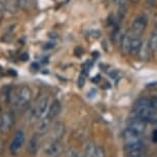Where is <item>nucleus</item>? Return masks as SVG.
Segmentation results:
<instances>
[{
    "instance_id": "f257e3e1",
    "label": "nucleus",
    "mask_w": 157,
    "mask_h": 157,
    "mask_svg": "<svg viewBox=\"0 0 157 157\" xmlns=\"http://www.w3.org/2000/svg\"><path fill=\"white\" fill-rule=\"evenodd\" d=\"M135 113L138 117L144 120H156L157 110L153 107L151 100L147 98H141L135 104Z\"/></svg>"
},
{
    "instance_id": "f03ea898",
    "label": "nucleus",
    "mask_w": 157,
    "mask_h": 157,
    "mask_svg": "<svg viewBox=\"0 0 157 157\" xmlns=\"http://www.w3.org/2000/svg\"><path fill=\"white\" fill-rule=\"evenodd\" d=\"M48 109H49V99L47 97H44L39 101V103H38L36 107L32 110L30 119H32V121H37L42 119L43 117H45L47 115Z\"/></svg>"
},
{
    "instance_id": "7ed1b4c3",
    "label": "nucleus",
    "mask_w": 157,
    "mask_h": 157,
    "mask_svg": "<svg viewBox=\"0 0 157 157\" xmlns=\"http://www.w3.org/2000/svg\"><path fill=\"white\" fill-rule=\"evenodd\" d=\"M32 98V91L28 86H23L21 87L19 93L17 94V100H16V106L20 110H25L28 108L29 104H30Z\"/></svg>"
},
{
    "instance_id": "20e7f679",
    "label": "nucleus",
    "mask_w": 157,
    "mask_h": 157,
    "mask_svg": "<svg viewBox=\"0 0 157 157\" xmlns=\"http://www.w3.org/2000/svg\"><path fill=\"white\" fill-rule=\"evenodd\" d=\"M14 124V116L13 113L10 111L2 114L0 117V134H8Z\"/></svg>"
},
{
    "instance_id": "39448f33",
    "label": "nucleus",
    "mask_w": 157,
    "mask_h": 157,
    "mask_svg": "<svg viewBox=\"0 0 157 157\" xmlns=\"http://www.w3.org/2000/svg\"><path fill=\"white\" fill-rule=\"evenodd\" d=\"M147 24H148V19H147L146 16H144V14L139 16L137 19L134 21V23H132V31H130V33H132V35L141 36V35L145 32V30H146Z\"/></svg>"
},
{
    "instance_id": "423d86ee",
    "label": "nucleus",
    "mask_w": 157,
    "mask_h": 157,
    "mask_svg": "<svg viewBox=\"0 0 157 157\" xmlns=\"http://www.w3.org/2000/svg\"><path fill=\"white\" fill-rule=\"evenodd\" d=\"M24 142H25V134H24V132H22V130H17L16 135H14V138L10 147L11 154H13V155L17 154L20 149L23 147Z\"/></svg>"
},
{
    "instance_id": "0eeeda50",
    "label": "nucleus",
    "mask_w": 157,
    "mask_h": 157,
    "mask_svg": "<svg viewBox=\"0 0 157 157\" xmlns=\"http://www.w3.org/2000/svg\"><path fill=\"white\" fill-rule=\"evenodd\" d=\"M127 128L132 130V132H136L138 134H144L145 130H146V120L142 119L140 117H136V118H132L128 122V125H127Z\"/></svg>"
},
{
    "instance_id": "6e6552de",
    "label": "nucleus",
    "mask_w": 157,
    "mask_h": 157,
    "mask_svg": "<svg viewBox=\"0 0 157 157\" xmlns=\"http://www.w3.org/2000/svg\"><path fill=\"white\" fill-rule=\"evenodd\" d=\"M63 151V146H62L60 141H54L48 147L45 149V155L47 157H58Z\"/></svg>"
},
{
    "instance_id": "1a4fd4ad",
    "label": "nucleus",
    "mask_w": 157,
    "mask_h": 157,
    "mask_svg": "<svg viewBox=\"0 0 157 157\" xmlns=\"http://www.w3.org/2000/svg\"><path fill=\"white\" fill-rule=\"evenodd\" d=\"M123 139H124V144H125V146L130 145V144H136V143H139V142H142L141 135L136 132H132V130H130L128 128L124 132Z\"/></svg>"
},
{
    "instance_id": "9d476101",
    "label": "nucleus",
    "mask_w": 157,
    "mask_h": 157,
    "mask_svg": "<svg viewBox=\"0 0 157 157\" xmlns=\"http://www.w3.org/2000/svg\"><path fill=\"white\" fill-rule=\"evenodd\" d=\"M130 33V32H129ZM132 35V45H130V52L129 55H132V57H136V56L139 55V52L141 49V46L143 44V41H142L141 36H138V35Z\"/></svg>"
},
{
    "instance_id": "9b49d317",
    "label": "nucleus",
    "mask_w": 157,
    "mask_h": 157,
    "mask_svg": "<svg viewBox=\"0 0 157 157\" xmlns=\"http://www.w3.org/2000/svg\"><path fill=\"white\" fill-rule=\"evenodd\" d=\"M130 45H132V35L130 33L124 34L120 39V50L122 55H129Z\"/></svg>"
},
{
    "instance_id": "f8f14e48",
    "label": "nucleus",
    "mask_w": 157,
    "mask_h": 157,
    "mask_svg": "<svg viewBox=\"0 0 157 157\" xmlns=\"http://www.w3.org/2000/svg\"><path fill=\"white\" fill-rule=\"evenodd\" d=\"M40 147V139H39V134H34L31 137L30 141H29L28 145V152L30 154H36L39 150Z\"/></svg>"
},
{
    "instance_id": "ddd939ff",
    "label": "nucleus",
    "mask_w": 157,
    "mask_h": 157,
    "mask_svg": "<svg viewBox=\"0 0 157 157\" xmlns=\"http://www.w3.org/2000/svg\"><path fill=\"white\" fill-rule=\"evenodd\" d=\"M151 54H152V49L150 48L149 43L143 42L140 52H139V55H138L139 59H140L142 62H148L151 58Z\"/></svg>"
},
{
    "instance_id": "4468645a",
    "label": "nucleus",
    "mask_w": 157,
    "mask_h": 157,
    "mask_svg": "<svg viewBox=\"0 0 157 157\" xmlns=\"http://www.w3.org/2000/svg\"><path fill=\"white\" fill-rule=\"evenodd\" d=\"M61 109H62V105H61L60 101L55 100L54 102L52 103V105L49 106V109H48V112H47L46 116H48L49 118L54 119V118H56L59 114H60Z\"/></svg>"
},
{
    "instance_id": "2eb2a0df",
    "label": "nucleus",
    "mask_w": 157,
    "mask_h": 157,
    "mask_svg": "<svg viewBox=\"0 0 157 157\" xmlns=\"http://www.w3.org/2000/svg\"><path fill=\"white\" fill-rule=\"evenodd\" d=\"M64 132H65V127H64V124L63 123H57L55 125L54 128L52 129V141H60L62 137L64 135Z\"/></svg>"
},
{
    "instance_id": "dca6fc26",
    "label": "nucleus",
    "mask_w": 157,
    "mask_h": 157,
    "mask_svg": "<svg viewBox=\"0 0 157 157\" xmlns=\"http://www.w3.org/2000/svg\"><path fill=\"white\" fill-rule=\"evenodd\" d=\"M52 121V119L49 118L48 116H45V117H43L42 119H40L39 125H38V134H40V135L45 134L47 130L49 129Z\"/></svg>"
},
{
    "instance_id": "f3484780",
    "label": "nucleus",
    "mask_w": 157,
    "mask_h": 157,
    "mask_svg": "<svg viewBox=\"0 0 157 157\" xmlns=\"http://www.w3.org/2000/svg\"><path fill=\"white\" fill-rule=\"evenodd\" d=\"M148 43H149V46L152 49V52H155L157 49V28L151 33L150 39L148 41Z\"/></svg>"
},
{
    "instance_id": "a211bd4d",
    "label": "nucleus",
    "mask_w": 157,
    "mask_h": 157,
    "mask_svg": "<svg viewBox=\"0 0 157 157\" xmlns=\"http://www.w3.org/2000/svg\"><path fill=\"white\" fill-rule=\"evenodd\" d=\"M31 4H32L31 0H17V5L22 10H25V11L30 10Z\"/></svg>"
},
{
    "instance_id": "6ab92c4d",
    "label": "nucleus",
    "mask_w": 157,
    "mask_h": 157,
    "mask_svg": "<svg viewBox=\"0 0 157 157\" xmlns=\"http://www.w3.org/2000/svg\"><path fill=\"white\" fill-rule=\"evenodd\" d=\"M96 149H97L96 144H94V143L87 144V146L85 147V150H84V157H93L94 152H96Z\"/></svg>"
},
{
    "instance_id": "aec40b11",
    "label": "nucleus",
    "mask_w": 157,
    "mask_h": 157,
    "mask_svg": "<svg viewBox=\"0 0 157 157\" xmlns=\"http://www.w3.org/2000/svg\"><path fill=\"white\" fill-rule=\"evenodd\" d=\"M126 150L127 151H132V150H141L144 148V143L143 141L142 142H139V143H136V144H130V145H127L125 146Z\"/></svg>"
},
{
    "instance_id": "412c9836",
    "label": "nucleus",
    "mask_w": 157,
    "mask_h": 157,
    "mask_svg": "<svg viewBox=\"0 0 157 157\" xmlns=\"http://www.w3.org/2000/svg\"><path fill=\"white\" fill-rule=\"evenodd\" d=\"M126 157H145V154L143 152V149H141V150H132V151H128Z\"/></svg>"
},
{
    "instance_id": "4be33fe9",
    "label": "nucleus",
    "mask_w": 157,
    "mask_h": 157,
    "mask_svg": "<svg viewBox=\"0 0 157 157\" xmlns=\"http://www.w3.org/2000/svg\"><path fill=\"white\" fill-rule=\"evenodd\" d=\"M106 156V151L105 148L102 146H97L96 152H94L93 157H105Z\"/></svg>"
},
{
    "instance_id": "5701e85b",
    "label": "nucleus",
    "mask_w": 157,
    "mask_h": 157,
    "mask_svg": "<svg viewBox=\"0 0 157 157\" xmlns=\"http://www.w3.org/2000/svg\"><path fill=\"white\" fill-rule=\"evenodd\" d=\"M126 11H127V6L118 7V19H119V21H122L124 19V17L126 16Z\"/></svg>"
},
{
    "instance_id": "b1692460",
    "label": "nucleus",
    "mask_w": 157,
    "mask_h": 157,
    "mask_svg": "<svg viewBox=\"0 0 157 157\" xmlns=\"http://www.w3.org/2000/svg\"><path fill=\"white\" fill-rule=\"evenodd\" d=\"M84 82H85V78H84V74H81V76L78 78V82H77V84H78V87L82 88L84 86Z\"/></svg>"
},
{
    "instance_id": "393cba45",
    "label": "nucleus",
    "mask_w": 157,
    "mask_h": 157,
    "mask_svg": "<svg viewBox=\"0 0 157 157\" xmlns=\"http://www.w3.org/2000/svg\"><path fill=\"white\" fill-rule=\"evenodd\" d=\"M115 3L119 6H127V3H128V0H115Z\"/></svg>"
},
{
    "instance_id": "a878e982",
    "label": "nucleus",
    "mask_w": 157,
    "mask_h": 157,
    "mask_svg": "<svg viewBox=\"0 0 157 157\" xmlns=\"http://www.w3.org/2000/svg\"><path fill=\"white\" fill-rule=\"evenodd\" d=\"M7 6L6 4V0H0V8H2V10H4L5 7Z\"/></svg>"
},
{
    "instance_id": "bb28decb",
    "label": "nucleus",
    "mask_w": 157,
    "mask_h": 157,
    "mask_svg": "<svg viewBox=\"0 0 157 157\" xmlns=\"http://www.w3.org/2000/svg\"><path fill=\"white\" fill-rule=\"evenodd\" d=\"M147 4L149 5L150 7H154L156 4V1L155 0H147Z\"/></svg>"
},
{
    "instance_id": "cd10ccee",
    "label": "nucleus",
    "mask_w": 157,
    "mask_h": 157,
    "mask_svg": "<svg viewBox=\"0 0 157 157\" xmlns=\"http://www.w3.org/2000/svg\"><path fill=\"white\" fill-rule=\"evenodd\" d=\"M152 140L157 143V130H154L153 134H152Z\"/></svg>"
},
{
    "instance_id": "c85d7f7f",
    "label": "nucleus",
    "mask_w": 157,
    "mask_h": 157,
    "mask_svg": "<svg viewBox=\"0 0 157 157\" xmlns=\"http://www.w3.org/2000/svg\"><path fill=\"white\" fill-rule=\"evenodd\" d=\"M3 146H4V145H3V141L0 140V153L3 151Z\"/></svg>"
},
{
    "instance_id": "c756f323",
    "label": "nucleus",
    "mask_w": 157,
    "mask_h": 157,
    "mask_svg": "<svg viewBox=\"0 0 157 157\" xmlns=\"http://www.w3.org/2000/svg\"><path fill=\"white\" fill-rule=\"evenodd\" d=\"M2 19H3V10L0 8V22L2 21Z\"/></svg>"
},
{
    "instance_id": "7c9ffc66",
    "label": "nucleus",
    "mask_w": 157,
    "mask_h": 157,
    "mask_svg": "<svg viewBox=\"0 0 157 157\" xmlns=\"http://www.w3.org/2000/svg\"><path fill=\"white\" fill-rule=\"evenodd\" d=\"M129 2H132V3H138L140 0H128Z\"/></svg>"
},
{
    "instance_id": "2f4dec72",
    "label": "nucleus",
    "mask_w": 157,
    "mask_h": 157,
    "mask_svg": "<svg viewBox=\"0 0 157 157\" xmlns=\"http://www.w3.org/2000/svg\"><path fill=\"white\" fill-rule=\"evenodd\" d=\"M1 111H2V109H1V105H0V117H1Z\"/></svg>"
},
{
    "instance_id": "473e14b6",
    "label": "nucleus",
    "mask_w": 157,
    "mask_h": 157,
    "mask_svg": "<svg viewBox=\"0 0 157 157\" xmlns=\"http://www.w3.org/2000/svg\"><path fill=\"white\" fill-rule=\"evenodd\" d=\"M75 157H81V156H80V155H79V154H77V155H76Z\"/></svg>"
}]
</instances>
